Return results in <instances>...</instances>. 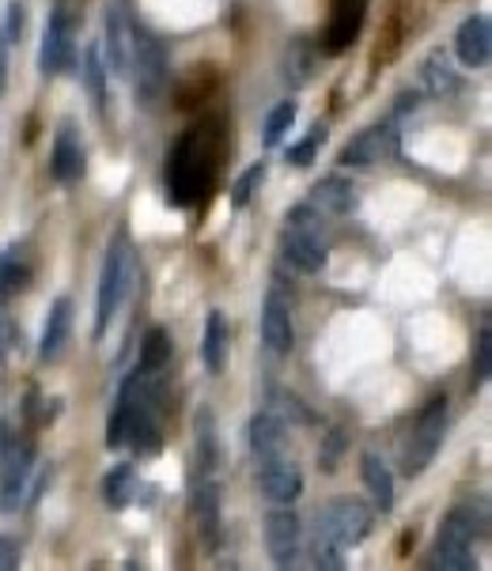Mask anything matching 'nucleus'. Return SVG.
<instances>
[{
    "mask_svg": "<svg viewBox=\"0 0 492 571\" xmlns=\"http://www.w3.org/2000/svg\"><path fill=\"white\" fill-rule=\"evenodd\" d=\"M216 152L220 145L208 137V129H190L174 140L171 159H167V197L174 205H194L205 197L216 174Z\"/></svg>",
    "mask_w": 492,
    "mask_h": 571,
    "instance_id": "f257e3e1",
    "label": "nucleus"
},
{
    "mask_svg": "<svg viewBox=\"0 0 492 571\" xmlns=\"http://www.w3.org/2000/svg\"><path fill=\"white\" fill-rule=\"evenodd\" d=\"M133 281H137V258L125 247V239L114 242L106 250L103 262V281H99V299H95V338H103L111 318L118 315V307L125 304V296L133 292Z\"/></svg>",
    "mask_w": 492,
    "mask_h": 571,
    "instance_id": "f03ea898",
    "label": "nucleus"
},
{
    "mask_svg": "<svg viewBox=\"0 0 492 571\" xmlns=\"http://www.w3.org/2000/svg\"><path fill=\"white\" fill-rule=\"evenodd\" d=\"M444 432H447V398L439 393V398H432L428 406L421 409V416H416V424L410 427V435H405V443H402L405 473L416 477L432 466L439 443H444Z\"/></svg>",
    "mask_w": 492,
    "mask_h": 571,
    "instance_id": "7ed1b4c3",
    "label": "nucleus"
},
{
    "mask_svg": "<svg viewBox=\"0 0 492 571\" xmlns=\"http://www.w3.org/2000/svg\"><path fill=\"white\" fill-rule=\"evenodd\" d=\"M485 534V518L473 515V507H458L444 518L436 534V564L447 571L473 568V537Z\"/></svg>",
    "mask_w": 492,
    "mask_h": 571,
    "instance_id": "20e7f679",
    "label": "nucleus"
},
{
    "mask_svg": "<svg viewBox=\"0 0 492 571\" xmlns=\"http://www.w3.org/2000/svg\"><path fill=\"white\" fill-rule=\"evenodd\" d=\"M129 77L137 83V99L145 106H156L167 91V54L163 42L145 27H133V61Z\"/></svg>",
    "mask_w": 492,
    "mask_h": 571,
    "instance_id": "39448f33",
    "label": "nucleus"
},
{
    "mask_svg": "<svg viewBox=\"0 0 492 571\" xmlns=\"http://www.w3.org/2000/svg\"><path fill=\"white\" fill-rule=\"evenodd\" d=\"M72 61H77V12L69 4H57L42 31V77H61L72 69Z\"/></svg>",
    "mask_w": 492,
    "mask_h": 571,
    "instance_id": "423d86ee",
    "label": "nucleus"
},
{
    "mask_svg": "<svg viewBox=\"0 0 492 571\" xmlns=\"http://www.w3.org/2000/svg\"><path fill=\"white\" fill-rule=\"evenodd\" d=\"M371 507L364 500H353V495H341V500H330L327 507L319 511V534L327 537V541L341 545V549H348V545H361L364 537L371 534Z\"/></svg>",
    "mask_w": 492,
    "mask_h": 571,
    "instance_id": "0eeeda50",
    "label": "nucleus"
},
{
    "mask_svg": "<svg viewBox=\"0 0 492 571\" xmlns=\"http://www.w3.org/2000/svg\"><path fill=\"white\" fill-rule=\"evenodd\" d=\"M265 545L270 557L277 560V568H291L304 549V523L296 511H288V503H277V511L265 515Z\"/></svg>",
    "mask_w": 492,
    "mask_h": 571,
    "instance_id": "6e6552de",
    "label": "nucleus"
},
{
    "mask_svg": "<svg viewBox=\"0 0 492 571\" xmlns=\"http://www.w3.org/2000/svg\"><path fill=\"white\" fill-rule=\"evenodd\" d=\"M258 492L270 503H296L304 492V473L288 455L258 458Z\"/></svg>",
    "mask_w": 492,
    "mask_h": 571,
    "instance_id": "1a4fd4ad",
    "label": "nucleus"
},
{
    "mask_svg": "<svg viewBox=\"0 0 492 571\" xmlns=\"http://www.w3.org/2000/svg\"><path fill=\"white\" fill-rule=\"evenodd\" d=\"M398 152V125L394 122H379L371 129H364L361 137H353L345 148H341V163L345 167H368L379 163V159H390Z\"/></svg>",
    "mask_w": 492,
    "mask_h": 571,
    "instance_id": "9d476101",
    "label": "nucleus"
},
{
    "mask_svg": "<svg viewBox=\"0 0 492 571\" xmlns=\"http://www.w3.org/2000/svg\"><path fill=\"white\" fill-rule=\"evenodd\" d=\"M31 461H35V443L31 439H12L4 447V458H0V473H4V492H0V503H4V511L20 507V495H23V489H27Z\"/></svg>",
    "mask_w": 492,
    "mask_h": 571,
    "instance_id": "9b49d317",
    "label": "nucleus"
},
{
    "mask_svg": "<svg viewBox=\"0 0 492 571\" xmlns=\"http://www.w3.org/2000/svg\"><path fill=\"white\" fill-rule=\"evenodd\" d=\"M364 12H368V0H333L330 27H327V35H322L327 54H341V49L353 46L356 35H361Z\"/></svg>",
    "mask_w": 492,
    "mask_h": 571,
    "instance_id": "f8f14e48",
    "label": "nucleus"
},
{
    "mask_svg": "<svg viewBox=\"0 0 492 571\" xmlns=\"http://www.w3.org/2000/svg\"><path fill=\"white\" fill-rule=\"evenodd\" d=\"M455 54L466 69H485L492 57L489 15H470V20H462V27H458V35H455Z\"/></svg>",
    "mask_w": 492,
    "mask_h": 571,
    "instance_id": "ddd939ff",
    "label": "nucleus"
},
{
    "mask_svg": "<svg viewBox=\"0 0 492 571\" xmlns=\"http://www.w3.org/2000/svg\"><path fill=\"white\" fill-rule=\"evenodd\" d=\"M83 167H88V159H83V140L77 125H61L54 140V156H49V171H54L57 182L72 186V182L83 179Z\"/></svg>",
    "mask_w": 492,
    "mask_h": 571,
    "instance_id": "4468645a",
    "label": "nucleus"
},
{
    "mask_svg": "<svg viewBox=\"0 0 492 571\" xmlns=\"http://www.w3.org/2000/svg\"><path fill=\"white\" fill-rule=\"evenodd\" d=\"M262 341L270 352H277V356H288L291 344H296V330H291V315L285 307V299L273 292L270 299H265L262 307Z\"/></svg>",
    "mask_w": 492,
    "mask_h": 571,
    "instance_id": "2eb2a0df",
    "label": "nucleus"
},
{
    "mask_svg": "<svg viewBox=\"0 0 492 571\" xmlns=\"http://www.w3.org/2000/svg\"><path fill=\"white\" fill-rule=\"evenodd\" d=\"M72 338V299H57L46 315V326H42V344H38V356L46 359H61L65 349H69Z\"/></svg>",
    "mask_w": 492,
    "mask_h": 571,
    "instance_id": "dca6fc26",
    "label": "nucleus"
},
{
    "mask_svg": "<svg viewBox=\"0 0 492 571\" xmlns=\"http://www.w3.org/2000/svg\"><path fill=\"white\" fill-rule=\"evenodd\" d=\"M106 69H114L118 77H129V61H133V27L125 20L122 8H106Z\"/></svg>",
    "mask_w": 492,
    "mask_h": 571,
    "instance_id": "f3484780",
    "label": "nucleus"
},
{
    "mask_svg": "<svg viewBox=\"0 0 492 571\" xmlns=\"http://www.w3.org/2000/svg\"><path fill=\"white\" fill-rule=\"evenodd\" d=\"M250 450L254 458L288 455V427L277 413H258L250 420Z\"/></svg>",
    "mask_w": 492,
    "mask_h": 571,
    "instance_id": "a211bd4d",
    "label": "nucleus"
},
{
    "mask_svg": "<svg viewBox=\"0 0 492 571\" xmlns=\"http://www.w3.org/2000/svg\"><path fill=\"white\" fill-rule=\"evenodd\" d=\"M285 258L291 265H299L304 273H319L327 269V239H314V235H304V231H285Z\"/></svg>",
    "mask_w": 492,
    "mask_h": 571,
    "instance_id": "6ab92c4d",
    "label": "nucleus"
},
{
    "mask_svg": "<svg viewBox=\"0 0 492 571\" xmlns=\"http://www.w3.org/2000/svg\"><path fill=\"white\" fill-rule=\"evenodd\" d=\"M197 530H202L208 549L220 545V534H224V518H220V489L213 481H202L197 484Z\"/></svg>",
    "mask_w": 492,
    "mask_h": 571,
    "instance_id": "aec40b11",
    "label": "nucleus"
},
{
    "mask_svg": "<svg viewBox=\"0 0 492 571\" xmlns=\"http://www.w3.org/2000/svg\"><path fill=\"white\" fill-rule=\"evenodd\" d=\"M228 341H231L228 318H224L220 310H213L205 322V338H202V359L213 375H220L224 364H228Z\"/></svg>",
    "mask_w": 492,
    "mask_h": 571,
    "instance_id": "412c9836",
    "label": "nucleus"
},
{
    "mask_svg": "<svg viewBox=\"0 0 492 571\" xmlns=\"http://www.w3.org/2000/svg\"><path fill=\"white\" fill-rule=\"evenodd\" d=\"M364 484L371 489L379 511L394 507V473H390L387 461H382L379 455H364Z\"/></svg>",
    "mask_w": 492,
    "mask_h": 571,
    "instance_id": "4be33fe9",
    "label": "nucleus"
},
{
    "mask_svg": "<svg viewBox=\"0 0 492 571\" xmlns=\"http://www.w3.org/2000/svg\"><path fill=\"white\" fill-rule=\"evenodd\" d=\"M421 83L428 88V95H451L458 91V72L451 69V61H447L444 54H432L428 61L421 65Z\"/></svg>",
    "mask_w": 492,
    "mask_h": 571,
    "instance_id": "5701e85b",
    "label": "nucleus"
},
{
    "mask_svg": "<svg viewBox=\"0 0 492 571\" xmlns=\"http://www.w3.org/2000/svg\"><path fill=\"white\" fill-rule=\"evenodd\" d=\"M314 205L341 216V213H348V208L356 205V190L348 186V182H341L337 174H330V179H322L319 186H314Z\"/></svg>",
    "mask_w": 492,
    "mask_h": 571,
    "instance_id": "b1692460",
    "label": "nucleus"
},
{
    "mask_svg": "<svg viewBox=\"0 0 492 571\" xmlns=\"http://www.w3.org/2000/svg\"><path fill=\"white\" fill-rule=\"evenodd\" d=\"M171 364V333L163 326H152L145 338V349H140V372L145 375H156Z\"/></svg>",
    "mask_w": 492,
    "mask_h": 571,
    "instance_id": "393cba45",
    "label": "nucleus"
},
{
    "mask_svg": "<svg viewBox=\"0 0 492 571\" xmlns=\"http://www.w3.org/2000/svg\"><path fill=\"white\" fill-rule=\"evenodd\" d=\"M194 427H197V458H202L205 469H216V461H220V439H216L213 409H197Z\"/></svg>",
    "mask_w": 492,
    "mask_h": 571,
    "instance_id": "a878e982",
    "label": "nucleus"
},
{
    "mask_svg": "<svg viewBox=\"0 0 492 571\" xmlns=\"http://www.w3.org/2000/svg\"><path fill=\"white\" fill-rule=\"evenodd\" d=\"M106 61H103V49L91 46L83 54V77H88V88H91V103H95L99 114H106Z\"/></svg>",
    "mask_w": 492,
    "mask_h": 571,
    "instance_id": "bb28decb",
    "label": "nucleus"
},
{
    "mask_svg": "<svg viewBox=\"0 0 492 571\" xmlns=\"http://www.w3.org/2000/svg\"><path fill=\"white\" fill-rule=\"evenodd\" d=\"M103 495L111 507H129L133 495H137V473H133V466H114L103 481Z\"/></svg>",
    "mask_w": 492,
    "mask_h": 571,
    "instance_id": "cd10ccee",
    "label": "nucleus"
},
{
    "mask_svg": "<svg viewBox=\"0 0 492 571\" xmlns=\"http://www.w3.org/2000/svg\"><path fill=\"white\" fill-rule=\"evenodd\" d=\"M31 284V269L20 262V250H12L8 258H0V292L4 296H15Z\"/></svg>",
    "mask_w": 492,
    "mask_h": 571,
    "instance_id": "c85d7f7f",
    "label": "nucleus"
},
{
    "mask_svg": "<svg viewBox=\"0 0 492 571\" xmlns=\"http://www.w3.org/2000/svg\"><path fill=\"white\" fill-rule=\"evenodd\" d=\"M291 122H296V103L291 99H285V103H277L270 111V117H265V133H262V140L265 145H281V137L291 129Z\"/></svg>",
    "mask_w": 492,
    "mask_h": 571,
    "instance_id": "c756f323",
    "label": "nucleus"
},
{
    "mask_svg": "<svg viewBox=\"0 0 492 571\" xmlns=\"http://www.w3.org/2000/svg\"><path fill=\"white\" fill-rule=\"evenodd\" d=\"M492 372V330L489 322H481L478 341H473V386H481Z\"/></svg>",
    "mask_w": 492,
    "mask_h": 571,
    "instance_id": "7c9ffc66",
    "label": "nucleus"
},
{
    "mask_svg": "<svg viewBox=\"0 0 492 571\" xmlns=\"http://www.w3.org/2000/svg\"><path fill=\"white\" fill-rule=\"evenodd\" d=\"M258 182H265V163H254V167H247L243 171V179L231 186V205L236 208H243L250 197H254V190H258Z\"/></svg>",
    "mask_w": 492,
    "mask_h": 571,
    "instance_id": "2f4dec72",
    "label": "nucleus"
},
{
    "mask_svg": "<svg viewBox=\"0 0 492 571\" xmlns=\"http://www.w3.org/2000/svg\"><path fill=\"white\" fill-rule=\"evenodd\" d=\"M319 140H327V129H314L307 140L291 145V148H288V163H291V167H311V163H314V152H319Z\"/></svg>",
    "mask_w": 492,
    "mask_h": 571,
    "instance_id": "473e14b6",
    "label": "nucleus"
},
{
    "mask_svg": "<svg viewBox=\"0 0 492 571\" xmlns=\"http://www.w3.org/2000/svg\"><path fill=\"white\" fill-rule=\"evenodd\" d=\"M288 228L291 231H304V235H314V239H322V220L314 216L311 205H296L288 213Z\"/></svg>",
    "mask_w": 492,
    "mask_h": 571,
    "instance_id": "72a5a7b5",
    "label": "nucleus"
},
{
    "mask_svg": "<svg viewBox=\"0 0 492 571\" xmlns=\"http://www.w3.org/2000/svg\"><path fill=\"white\" fill-rule=\"evenodd\" d=\"M23 23H27V12H23L20 0H12L4 12V27H0V38L8 42V46H15V42L23 38Z\"/></svg>",
    "mask_w": 492,
    "mask_h": 571,
    "instance_id": "f704fd0d",
    "label": "nucleus"
},
{
    "mask_svg": "<svg viewBox=\"0 0 492 571\" xmlns=\"http://www.w3.org/2000/svg\"><path fill=\"white\" fill-rule=\"evenodd\" d=\"M15 564H20V545H15L12 537H0V571H8Z\"/></svg>",
    "mask_w": 492,
    "mask_h": 571,
    "instance_id": "c9c22d12",
    "label": "nucleus"
},
{
    "mask_svg": "<svg viewBox=\"0 0 492 571\" xmlns=\"http://www.w3.org/2000/svg\"><path fill=\"white\" fill-rule=\"evenodd\" d=\"M337 450H341V432H333L330 435V447L327 450H322V469H333V466H337Z\"/></svg>",
    "mask_w": 492,
    "mask_h": 571,
    "instance_id": "e433bc0d",
    "label": "nucleus"
},
{
    "mask_svg": "<svg viewBox=\"0 0 492 571\" xmlns=\"http://www.w3.org/2000/svg\"><path fill=\"white\" fill-rule=\"evenodd\" d=\"M4 83H8V42L0 38V95H4Z\"/></svg>",
    "mask_w": 492,
    "mask_h": 571,
    "instance_id": "4c0bfd02",
    "label": "nucleus"
},
{
    "mask_svg": "<svg viewBox=\"0 0 492 571\" xmlns=\"http://www.w3.org/2000/svg\"><path fill=\"white\" fill-rule=\"evenodd\" d=\"M0 364H4V322H0Z\"/></svg>",
    "mask_w": 492,
    "mask_h": 571,
    "instance_id": "58836bf2",
    "label": "nucleus"
}]
</instances>
